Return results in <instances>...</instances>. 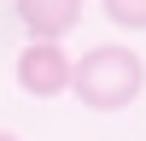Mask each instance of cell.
Instances as JSON below:
<instances>
[{
  "instance_id": "5b68a950",
  "label": "cell",
  "mask_w": 146,
  "mask_h": 141,
  "mask_svg": "<svg viewBox=\"0 0 146 141\" xmlns=\"http://www.w3.org/2000/svg\"><path fill=\"white\" fill-rule=\"evenodd\" d=\"M0 141H23V135H12V129H0Z\"/></svg>"
},
{
  "instance_id": "3957f363",
  "label": "cell",
  "mask_w": 146,
  "mask_h": 141,
  "mask_svg": "<svg viewBox=\"0 0 146 141\" xmlns=\"http://www.w3.org/2000/svg\"><path fill=\"white\" fill-rule=\"evenodd\" d=\"M12 12H18V23H23L29 41H58V35L76 30L82 0H12Z\"/></svg>"
},
{
  "instance_id": "277c9868",
  "label": "cell",
  "mask_w": 146,
  "mask_h": 141,
  "mask_svg": "<svg viewBox=\"0 0 146 141\" xmlns=\"http://www.w3.org/2000/svg\"><path fill=\"white\" fill-rule=\"evenodd\" d=\"M100 12L117 30H146V0H100Z\"/></svg>"
},
{
  "instance_id": "7a4b0ae2",
  "label": "cell",
  "mask_w": 146,
  "mask_h": 141,
  "mask_svg": "<svg viewBox=\"0 0 146 141\" xmlns=\"http://www.w3.org/2000/svg\"><path fill=\"white\" fill-rule=\"evenodd\" d=\"M18 88L35 94V100L70 94V53H64V41H23V53H18Z\"/></svg>"
},
{
  "instance_id": "6da1fadb",
  "label": "cell",
  "mask_w": 146,
  "mask_h": 141,
  "mask_svg": "<svg viewBox=\"0 0 146 141\" xmlns=\"http://www.w3.org/2000/svg\"><path fill=\"white\" fill-rule=\"evenodd\" d=\"M140 82H146V65H140L135 47H123V41H100L82 59H70V94L88 112H123V106H135Z\"/></svg>"
}]
</instances>
